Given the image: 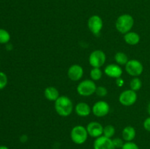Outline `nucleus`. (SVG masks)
I'll use <instances>...</instances> for the list:
<instances>
[{
    "instance_id": "f257e3e1",
    "label": "nucleus",
    "mask_w": 150,
    "mask_h": 149,
    "mask_svg": "<svg viewBox=\"0 0 150 149\" xmlns=\"http://www.w3.org/2000/svg\"><path fill=\"white\" fill-rule=\"evenodd\" d=\"M54 108L59 115L67 117L73 110V103L71 99L67 96H59L55 101Z\"/></svg>"
},
{
    "instance_id": "f03ea898",
    "label": "nucleus",
    "mask_w": 150,
    "mask_h": 149,
    "mask_svg": "<svg viewBox=\"0 0 150 149\" xmlns=\"http://www.w3.org/2000/svg\"><path fill=\"white\" fill-rule=\"evenodd\" d=\"M134 25V18L129 14H123L119 16L116 20V29L120 33L125 34L130 32Z\"/></svg>"
},
{
    "instance_id": "7ed1b4c3",
    "label": "nucleus",
    "mask_w": 150,
    "mask_h": 149,
    "mask_svg": "<svg viewBox=\"0 0 150 149\" xmlns=\"http://www.w3.org/2000/svg\"><path fill=\"white\" fill-rule=\"evenodd\" d=\"M87 130L86 127L81 125L75 126L70 131V138L72 141L77 145H82L86 143L88 139Z\"/></svg>"
},
{
    "instance_id": "20e7f679",
    "label": "nucleus",
    "mask_w": 150,
    "mask_h": 149,
    "mask_svg": "<svg viewBox=\"0 0 150 149\" xmlns=\"http://www.w3.org/2000/svg\"><path fill=\"white\" fill-rule=\"evenodd\" d=\"M97 86L94 80H84L79 83L77 86V92L82 96H89L95 93Z\"/></svg>"
},
{
    "instance_id": "39448f33",
    "label": "nucleus",
    "mask_w": 150,
    "mask_h": 149,
    "mask_svg": "<svg viewBox=\"0 0 150 149\" xmlns=\"http://www.w3.org/2000/svg\"><path fill=\"white\" fill-rule=\"evenodd\" d=\"M106 61V56L105 53L101 50H95L92 51L89 57V64L92 67L100 68L104 65Z\"/></svg>"
},
{
    "instance_id": "423d86ee",
    "label": "nucleus",
    "mask_w": 150,
    "mask_h": 149,
    "mask_svg": "<svg viewBox=\"0 0 150 149\" xmlns=\"http://www.w3.org/2000/svg\"><path fill=\"white\" fill-rule=\"evenodd\" d=\"M125 70L128 74L133 77H139L143 73L144 66L137 59H130L125 65Z\"/></svg>"
},
{
    "instance_id": "0eeeda50",
    "label": "nucleus",
    "mask_w": 150,
    "mask_h": 149,
    "mask_svg": "<svg viewBox=\"0 0 150 149\" xmlns=\"http://www.w3.org/2000/svg\"><path fill=\"white\" fill-rule=\"evenodd\" d=\"M138 99V95L136 91L131 89H127L120 93L119 96V102L124 106H132L136 103Z\"/></svg>"
},
{
    "instance_id": "6e6552de",
    "label": "nucleus",
    "mask_w": 150,
    "mask_h": 149,
    "mask_svg": "<svg viewBox=\"0 0 150 149\" xmlns=\"http://www.w3.org/2000/svg\"><path fill=\"white\" fill-rule=\"evenodd\" d=\"M87 25L89 31L93 34L98 35L100 34V32L102 31L103 27V21L99 15H94L89 18Z\"/></svg>"
},
{
    "instance_id": "1a4fd4ad",
    "label": "nucleus",
    "mask_w": 150,
    "mask_h": 149,
    "mask_svg": "<svg viewBox=\"0 0 150 149\" xmlns=\"http://www.w3.org/2000/svg\"><path fill=\"white\" fill-rule=\"evenodd\" d=\"M92 111L96 117L102 118L109 113L110 106L108 102L105 101L100 100L94 104Z\"/></svg>"
},
{
    "instance_id": "9d476101",
    "label": "nucleus",
    "mask_w": 150,
    "mask_h": 149,
    "mask_svg": "<svg viewBox=\"0 0 150 149\" xmlns=\"http://www.w3.org/2000/svg\"><path fill=\"white\" fill-rule=\"evenodd\" d=\"M94 149H116L111 138L102 135L97 137L93 143Z\"/></svg>"
},
{
    "instance_id": "9b49d317",
    "label": "nucleus",
    "mask_w": 150,
    "mask_h": 149,
    "mask_svg": "<svg viewBox=\"0 0 150 149\" xmlns=\"http://www.w3.org/2000/svg\"><path fill=\"white\" fill-rule=\"evenodd\" d=\"M86 128L87 130L88 134L90 137H95V138L100 137L103 133V127L102 126V124L96 122V121L89 123Z\"/></svg>"
},
{
    "instance_id": "f8f14e48",
    "label": "nucleus",
    "mask_w": 150,
    "mask_h": 149,
    "mask_svg": "<svg viewBox=\"0 0 150 149\" xmlns=\"http://www.w3.org/2000/svg\"><path fill=\"white\" fill-rule=\"evenodd\" d=\"M83 74V69L79 64H73L67 70V76L72 81H79Z\"/></svg>"
},
{
    "instance_id": "ddd939ff",
    "label": "nucleus",
    "mask_w": 150,
    "mask_h": 149,
    "mask_svg": "<svg viewBox=\"0 0 150 149\" xmlns=\"http://www.w3.org/2000/svg\"><path fill=\"white\" fill-rule=\"evenodd\" d=\"M105 74L111 78H120L122 74V69L117 64H111L105 67Z\"/></svg>"
},
{
    "instance_id": "4468645a",
    "label": "nucleus",
    "mask_w": 150,
    "mask_h": 149,
    "mask_svg": "<svg viewBox=\"0 0 150 149\" xmlns=\"http://www.w3.org/2000/svg\"><path fill=\"white\" fill-rule=\"evenodd\" d=\"M76 112L79 116L80 117H86L89 115V114L92 112V109L86 102H79L76 105Z\"/></svg>"
},
{
    "instance_id": "2eb2a0df",
    "label": "nucleus",
    "mask_w": 150,
    "mask_h": 149,
    "mask_svg": "<svg viewBox=\"0 0 150 149\" xmlns=\"http://www.w3.org/2000/svg\"><path fill=\"white\" fill-rule=\"evenodd\" d=\"M136 135V131L132 126H127L122 130V139L126 142H131L135 139Z\"/></svg>"
},
{
    "instance_id": "dca6fc26",
    "label": "nucleus",
    "mask_w": 150,
    "mask_h": 149,
    "mask_svg": "<svg viewBox=\"0 0 150 149\" xmlns=\"http://www.w3.org/2000/svg\"><path fill=\"white\" fill-rule=\"evenodd\" d=\"M44 95L48 100L55 102L59 97V92L57 88L54 86H48L44 91Z\"/></svg>"
},
{
    "instance_id": "f3484780",
    "label": "nucleus",
    "mask_w": 150,
    "mask_h": 149,
    "mask_svg": "<svg viewBox=\"0 0 150 149\" xmlns=\"http://www.w3.org/2000/svg\"><path fill=\"white\" fill-rule=\"evenodd\" d=\"M124 39L127 44L130 45H136L139 43L141 37L138 33L135 32H129L124 36Z\"/></svg>"
},
{
    "instance_id": "a211bd4d",
    "label": "nucleus",
    "mask_w": 150,
    "mask_h": 149,
    "mask_svg": "<svg viewBox=\"0 0 150 149\" xmlns=\"http://www.w3.org/2000/svg\"><path fill=\"white\" fill-rule=\"evenodd\" d=\"M114 59H115V61L117 62V64L118 65H126L127 62H128V56L126 53L123 52H118L115 54L114 56Z\"/></svg>"
},
{
    "instance_id": "6ab92c4d",
    "label": "nucleus",
    "mask_w": 150,
    "mask_h": 149,
    "mask_svg": "<svg viewBox=\"0 0 150 149\" xmlns=\"http://www.w3.org/2000/svg\"><path fill=\"white\" fill-rule=\"evenodd\" d=\"M130 86L131 90L134 91H137L140 90L142 87V80L138 77H134V78L132 79L131 81H130Z\"/></svg>"
},
{
    "instance_id": "aec40b11",
    "label": "nucleus",
    "mask_w": 150,
    "mask_h": 149,
    "mask_svg": "<svg viewBox=\"0 0 150 149\" xmlns=\"http://www.w3.org/2000/svg\"><path fill=\"white\" fill-rule=\"evenodd\" d=\"M102 76L103 72L100 69L97 68V67H92L90 71L91 80H94V81H97V80H99L102 77Z\"/></svg>"
},
{
    "instance_id": "412c9836",
    "label": "nucleus",
    "mask_w": 150,
    "mask_h": 149,
    "mask_svg": "<svg viewBox=\"0 0 150 149\" xmlns=\"http://www.w3.org/2000/svg\"><path fill=\"white\" fill-rule=\"evenodd\" d=\"M115 131L116 129L114 126L110 125L109 124V125H107L105 127H103V135L106 137H108V138H111L115 134Z\"/></svg>"
},
{
    "instance_id": "4be33fe9",
    "label": "nucleus",
    "mask_w": 150,
    "mask_h": 149,
    "mask_svg": "<svg viewBox=\"0 0 150 149\" xmlns=\"http://www.w3.org/2000/svg\"><path fill=\"white\" fill-rule=\"evenodd\" d=\"M10 39V34L5 29H0V44H6Z\"/></svg>"
},
{
    "instance_id": "5701e85b",
    "label": "nucleus",
    "mask_w": 150,
    "mask_h": 149,
    "mask_svg": "<svg viewBox=\"0 0 150 149\" xmlns=\"http://www.w3.org/2000/svg\"><path fill=\"white\" fill-rule=\"evenodd\" d=\"M95 93H96L98 96L103 97V96H106L107 95V93H108V90H107L106 88L103 87V86H98V87H97L96 91H95Z\"/></svg>"
},
{
    "instance_id": "b1692460",
    "label": "nucleus",
    "mask_w": 150,
    "mask_h": 149,
    "mask_svg": "<svg viewBox=\"0 0 150 149\" xmlns=\"http://www.w3.org/2000/svg\"><path fill=\"white\" fill-rule=\"evenodd\" d=\"M7 77L5 73L0 72V89H2L7 86Z\"/></svg>"
},
{
    "instance_id": "393cba45",
    "label": "nucleus",
    "mask_w": 150,
    "mask_h": 149,
    "mask_svg": "<svg viewBox=\"0 0 150 149\" xmlns=\"http://www.w3.org/2000/svg\"><path fill=\"white\" fill-rule=\"evenodd\" d=\"M121 149H139V147L136 143L133 142H126L124 143Z\"/></svg>"
},
{
    "instance_id": "a878e982",
    "label": "nucleus",
    "mask_w": 150,
    "mask_h": 149,
    "mask_svg": "<svg viewBox=\"0 0 150 149\" xmlns=\"http://www.w3.org/2000/svg\"><path fill=\"white\" fill-rule=\"evenodd\" d=\"M113 140V143H114V146H115L116 148H122V147L123 146V145H124V143H123V140L121 138H119V137H117V138H115Z\"/></svg>"
},
{
    "instance_id": "bb28decb",
    "label": "nucleus",
    "mask_w": 150,
    "mask_h": 149,
    "mask_svg": "<svg viewBox=\"0 0 150 149\" xmlns=\"http://www.w3.org/2000/svg\"><path fill=\"white\" fill-rule=\"evenodd\" d=\"M143 127L145 130L150 131V116L146 118L143 123Z\"/></svg>"
},
{
    "instance_id": "cd10ccee",
    "label": "nucleus",
    "mask_w": 150,
    "mask_h": 149,
    "mask_svg": "<svg viewBox=\"0 0 150 149\" xmlns=\"http://www.w3.org/2000/svg\"><path fill=\"white\" fill-rule=\"evenodd\" d=\"M117 86H122L123 84H124V80H123V79H121L120 77V78H117Z\"/></svg>"
},
{
    "instance_id": "c85d7f7f",
    "label": "nucleus",
    "mask_w": 150,
    "mask_h": 149,
    "mask_svg": "<svg viewBox=\"0 0 150 149\" xmlns=\"http://www.w3.org/2000/svg\"><path fill=\"white\" fill-rule=\"evenodd\" d=\"M0 149H9V148L5 145H0Z\"/></svg>"
},
{
    "instance_id": "c756f323",
    "label": "nucleus",
    "mask_w": 150,
    "mask_h": 149,
    "mask_svg": "<svg viewBox=\"0 0 150 149\" xmlns=\"http://www.w3.org/2000/svg\"><path fill=\"white\" fill-rule=\"evenodd\" d=\"M147 112L148 113H149V115H150V102L149 103V105H148V107H147Z\"/></svg>"
}]
</instances>
